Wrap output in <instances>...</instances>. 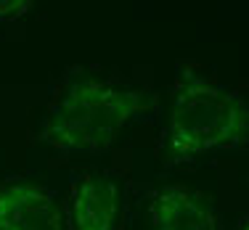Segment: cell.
Returning a JSON list of instances; mask_svg holds the SVG:
<instances>
[{"label":"cell","instance_id":"3","mask_svg":"<svg viewBox=\"0 0 249 230\" xmlns=\"http://www.w3.org/2000/svg\"><path fill=\"white\" fill-rule=\"evenodd\" d=\"M0 230H64V206L35 180L0 182Z\"/></svg>","mask_w":249,"mask_h":230},{"label":"cell","instance_id":"7","mask_svg":"<svg viewBox=\"0 0 249 230\" xmlns=\"http://www.w3.org/2000/svg\"><path fill=\"white\" fill-rule=\"evenodd\" d=\"M236 230H249V222H247V214H244V217H241V220H239V225H236Z\"/></svg>","mask_w":249,"mask_h":230},{"label":"cell","instance_id":"5","mask_svg":"<svg viewBox=\"0 0 249 230\" xmlns=\"http://www.w3.org/2000/svg\"><path fill=\"white\" fill-rule=\"evenodd\" d=\"M120 182L106 175L82 172L69 182L64 228L69 230H117Z\"/></svg>","mask_w":249,"mask_h":230},{"label":"cell","instance_id":"2","mask_svg":"<svg viewBox=\"0 0 249 230\" xmlns=\"http://www.w3.org/2000/svg\"><path fill=\"white\" fill-rule=\"evenodd\" d=\"M151 106L154 98L141 87L109 77L77 74L48 106L37 140L69 156H101L114 148L124 127Z\"/></svg>","mask_w":249,"mask_h":230},{"label":"cell","instance_id":"1","mask_svg":"<svg viewBox=\"0 0 249 230\" xmlns=\"http://www.w3.org/2000/svg\"><path fill=\"white\" fill-rule=\"evenodd\" d=\"M159 146L167 167L247 148V96L191 64H178L170 85V114Z\"/></svg>","mask_w":249,"mask_h":230},{"label":"cell","instance_id":"6","mask_svg":"<svg viewBox=\"0 0 249 230\" xmlns=\"http://www.w3.org/2000/svg\"><path fill=\"white\" fill-rule=\"evenodd\" d=\"M40 0H0V24H14L37 5Z\"/></svg>","mask_w":249,"mask_h":230},{"label":"cell","instance_id":"4","mask_svg":"<svg viewBox=\"0 0 249 230\" xmlns=\"http://www.w3.org/2000/svg\"><path fill=\"white\" fill-rule=\"evenodd\" d=\"M151 230H225L212 196L188 185H159L149 196Z\"/></svg>","mask_w":249,"mask_h":230}]
</instances>
